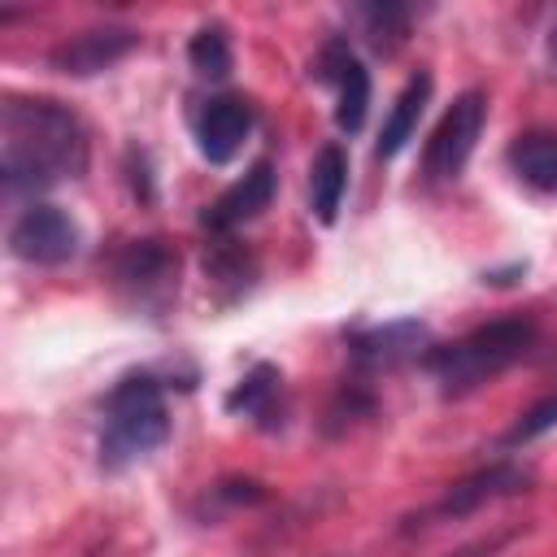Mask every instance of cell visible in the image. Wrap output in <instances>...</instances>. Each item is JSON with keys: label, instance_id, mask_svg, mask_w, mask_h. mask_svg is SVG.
Segmentation results:
<instances>
[{"label": "cell", "instance_id": "obj_23", "mask_svg": "<svg viewBox=\"0 0 557 557\" xmlns=\"http://www.w3.org/2000/svg\"><path fill=\"white\" fill-rule=\"evenodd\" d=\"M548 61H553V70H557V22H553V30H548Z\"/></svg>", "mask_w": 557, "mask_h": 557}, {"label": "cell", "instance_id": "obj_10", "mask_svg": "<svg viewBox=\"0 0 557 557\" xmlns=\"http://www.w3.org/2000/svg\"><path fill=\"white\" fill-rule=\"evenodd\" d=\"M248 135H252V109L239 96H213L196 113V148L209 165L235 161V152L248 144Z\"/></svg>", "mask_w": 557, "mask_h": 557}, {"label": "cell", "instance_id": "obj_3", "mask_svg": "<svg viewBox=\"0 0 557 557\" xmlns=\"http://www.w3.org/2000/svg\"><path fill=\"white\" fill-rule=\"evenodd\" d=\"M170 435V409L165 392L152 374H126L113 383L104 400V426H100V466L104 470H126L157 453Z\"/></svg>", "mask_w": 557, "mask_h": 557}, {"label": "cell", "instance_id": "obj_11", "mask_svg": "<svg viewBox=\"0 0 557 557\" xmlns=\"http://www.w3.org/2000/svg\"><path fill=\"white\" fill-rule=\"evenodd\" d=\"M274 183H278V178H274V165H270V161L248 165V174L235 178V183L200 213V222H205L213 235H231L235 226H244V222H252L261 209H270Z\"/></svg>", "mask_w": 557, "mask_h": 557}, {"label": "cell", "instance_id": "obj_5", "mask_svg": "<svg viewBox=\"0 0 557 557\" xmlns=\"http://www.w3.org/2000/svg\"><path fill=\"white\" fill-rule=\"evenodd\" d=\"M527 487H531V470H527V466H518V461H492V466H483V470L466 474L461 483H453V487H448L431 509H422V518H409V522H405V531L426 527V522L470 518V513H479L483 505L505 500V496H518V492H527Z\"/></svg>", "mask_w": 557, "mask_h": 557}, {"label": "cell", "instance_id": "obj_21", "mask_svg": "<svg viewBox=\"0 0 557 557\" xmlns=\"http://www.w3.org/2000/svg\"><path fill=\"white\" fill-rule=\"evenodd\" d=\"M366 413H374L370 392H361V387H344V392L335 396V405L326 409V431H331V435H339L344 426H352V422H357V418H366Z\"/></svg>", "mask_w": 557, "mask_h": 557}, {"label": "cell", "instance_id": "obj_6", "mask_svg": "<svg viewBox=\"0 0 557 557\" xmlns=\"http://www.w3.org/2000/svg\"><path fill=\"white\" fill-rule=\"evenodd\" d=\"M83 244L78 222L57 205H26L9 226V252L30 265H65Z\"/></svg>", "mask_w": 557, "mask_h": 557}, {"label": "cell", "instance_id": "obj_22", "mask_svg": "<svg viewBox=\"0 0 557 557\" xmlns=\"http://www.w3.org/2000/svg\"><path fill=\"white\" fill-rule=\"evenodd\" d=\"M209 496L218 500V505H257V500H265V487L257 483V479H226V483H218V487H209Z\"/></svg>", "mask_w": 557, "mask_h": 557}, {"label": "cell", "instance_id": "obj_8", "mask_svg": "<svg viewBox=\"0 0 557 557\" xmlns=\"http://www.w3.org/2000/svg\"><path fill=\"white\" fill-rule=\"evenodd\" d=\"M313 74L335 87V126L344 135H357L366 126V113H370V70L357 61V52L348 48L344 35L322 44Z\"/></svg>", "mask_w": 557, "mask_h": 557}, {"label": "cell", "instance_id": "obj_16", "mask_svg": "<svg viewBox=\"0 0 557 557\" xmlns=\"http://www.w3.org/2000/svg\"><path fill=\"white\" fill-rule=\"evenodd\" d=\"M505 161L527 187L557 191V131H522L509 144Z\"/></svg>", "mask_w": 557, "mask_h": 557}, {"label": "cell", "instance_id": "obj_17", "mask_svg": "<svg viewBox=\"0 0 557 557\" xmlns=\"http://www.w3.org/2000/svg\"><path fill=\"white\" fill-rule=\"evenodd\" d=\"M352 17L361 22V35H366V44L374 52H396L405 44V35H409V9L405 4H392V0H383V4H357Z\"/></svg>", "mask_w": 557, "mask_h": 557}, {"label": "cell", "instance_id": "obj_18", "mask_svg": "<svg viewBox=\"0 0 557 557\" xmlns=\"http://www.w3.org/2000/svg\"><path fill=\"white\" fill-rule=\"evenodd\" d=\"M187 61H191V70L200 78H213V83L226 78L231 74V39H226V26H218V22L200 26L191 35V44H187Z\"/></svg>", "mask_w": 557, "mask_h": 557}, {"label": "cell", "instance_id": "obj_20", "mask_svg": "<svg viewBox=\"0 0 557 557\" xmlns=\"http://www.w3.org/2000/svg\"><path fill=\"white\" fill-rule=\"evenodd\" d=\"M557 426V392L553 396H544L540 405H531L513 426H509V435H505V444L513 448V444H531V440H540L544 431H553Z\"/></svg>", "mask_w": 557, "mask_h": 557}, {"label": "cell", "instance_id": "obj_14", "mask_svg": "<svg viewBox=\"0 0 557 557\" xmlns=\"http://www.w3.org/2000/svg\"><path fill=\"white\" fill-rule=\"evenodd\" d=\"M426 104H431V74H426V70H418V74L400 87V96L392 100V113H387V122H383V131H379L374 152H379L383 161H392V157L413 139V131H418V122H422Z\"/></svg>", "mask_w": 557, "mask_h": 557}, {"label": "cell", "instance_id": "obj_4", "mask_svg": "<svg viewBox=\"0 0 557 557\" xmlns=\"http://www.w3.org/2000/svg\"><path fill=\"white\" fill-rule=\"evenodd\" d=\"M483 122H487V96H483L479 87L461 91V96L444 109V117L435 122V131H431V139H426L422 174H426L431 183H453V178L466 170V161H470V152H474L479 135H483Z\"/></svg>", "mask_w": 557, "mask_h": 557}, {"label": "cell", "instance_id": "obj_13", "mask_svg": "<svg viewBox=\"0 0 557 557\" xmlns=\"http://www.w3.org/2000/svg\"><path fill=\"white\" fill-rule=\"evenodd\" d=\"M226 413H239L248 422H257L261 431H278L283 426V374L270 361H257L231 392H226Z\"/></svg>", "mask_w": 557, "mask_h": 557}, {"label": "cell", "instance_id": "obj_7", "mask_svg": "<svg viewBox=\"0 0 557 557\" xmlns=\"http://www.w3.org/2000/svg\"><path fill=\"white\" fill-rule=\"evenodd\" d=\"M113 283L139 309H161L178 292V257L161 239H135L113 257Z\"/></svg>", "mask_w": 557, "mask_h": 557}, {"label": "cell", "instance_id": "obj_12", "mask_svg": "<svg viewBox=\"0 0 557 557\" xmlns=\"http://www.w3.org/2000/svg\"><path fill=\"white\" fill-rule=\"evenodd\" d=\"M426 344V326L405 318V322H387V326H370V331H352L348 335V357L361 370H392L405 357H422Z\"/></svg>", "mask_w": 557, "mask_h": 557}, {"label": "cell", "instance_id": "obj_15", "mask_svg": "<svg viewBox=\"0 0 557 557\" xmlns=\"http://www.w3.org/2000/svg\"><path fill=\"white\" fill-rule=\"evenodd\" d=\"M344 191H348V152L339 144H322L309 165V205L322 226H331L339 218Z\"/></svg>", "mask_w": 557, "mask_h": 557}, {"label": "cell", "instance_id": "obj_2", "mask_svg": "<svg viewBox=\"0 0 557 557\" xmlns=\"http://www.w3.org/2000/svg\"><path fill=\"white\" fill-rule=\"evenodd\" d=\"M531 344H535L531 318H496V322L466 331L453 344L426 348L422 366L440 383L444 396H466V392L483 387L487 379H496L500 370H509L513 361H522L531 352Z\"/></svg>", "mask_w": 557, "mask_h": 557}, {"label": "cell", "instance_id": "obj_19", "mask_svg": "<svg viewBox=\"0 0 557 557\" xmlns=\"http://www.w3.org/2000/svg\"><path fill=\"white\" fill-rule=\"evenodd\" d=\"M205 274L213 278V283H235V292H244L248 287V278H252V257L244 252V248H235V239H218V244H209V252H205Z\"/></svg>", "mask_w": 557, "mask_h": 557}, {"label": "cell", "instance_id": "obj_1", "mask_svg": "<svg viewBox=\"0 0 557 557\" xmlns=\"http://www.w3.org/2000/svg\"><path fill=\"white\" fill-rule=\"evenodd\" d=\"M87 170V131L74 109L57 100H9L0 139L4 196H26L78 178Z\"/></svg>", "mask_w": 557, "mask_h": 557}, {"label": "cell", "instance_id": "obj_9", "mask_svg": "<svg viewBox=\"0 0 557 557\" xmlns=\"http://www.w3.org/2000/svg\"><path fill=\"white\" fill-rule=\"evenodd\" d=\"M135 48H139V30H131V26H91V30H78L70 39H61L48 52V70H57L65 78H91V74H104L117 61H126Z\"/></svg>", "mask_w": 557, "mask_h": 557}]
</instances>
